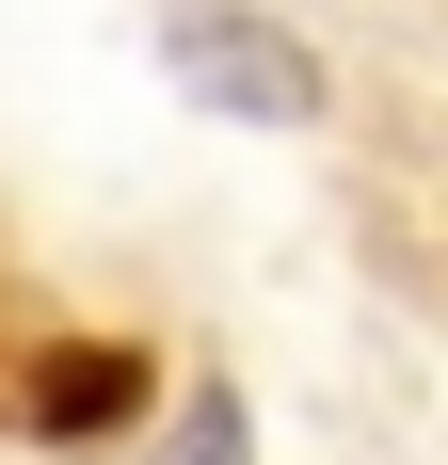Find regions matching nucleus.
I'll return each mask as SVG.
<instances>
[{"instance_id":"nucleus-2","label":"nucleus","mask_w":448,"mask_h":465,"mask_svg":"<svg viewBox=\"0 0 448 465\" xmlns=\"http://www.w3.org/2000/svg\"><path fill=\"white\" fill-rule=\"evenodd\" d=\"M177 465H240V418H224V401H192V450Z\"/></svg>"},{"instance_id":"nucleus-1","label":"nucleus","mask_w":448,"mask_h":465,"mask_svg":"<svg viewBox=\"0 0 448 465\" xmlns=\"http://www.w3.org/2000/svg\"><path fill=\"white\" fill-rule=\"evenodd\" d=\"M177 81L209 96V113H257V129H305V113H320V64L272 33V16H192V33H177Z\"/></svg>"}]
</instances>
